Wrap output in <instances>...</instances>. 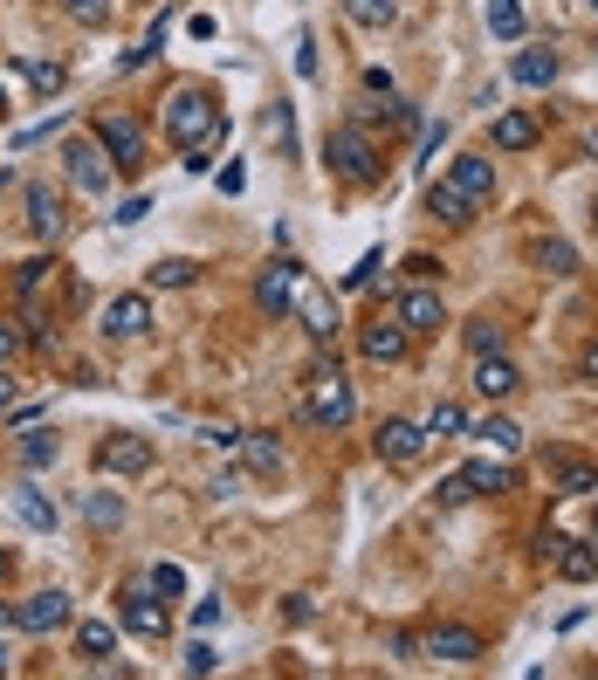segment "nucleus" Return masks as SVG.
<instances>
[{
  "mask_svg": "<svg viewBox=\"0 0 598 680\" xmlns=\"http://www.w3.org/2000/svg\"><path fill=\"white\" fill-rule=\"evenodd\" d=\"M76 653H84L90 667H104L117 653V625L110 619H84V625H76Z\"/></svg>",
  "mask_w": 598,
  "mask_h": 680,
  "instance_id": "28",
  "label": "nucleus"
},
{
  "mask_svg": "<svg viewBox=\"0 0 598 680\" xmlns=\"http://www.w3.org/2000/svg\"><path fill=\"white\" fill-rule=\"evenodd\" d=\"M62 166H69V186L76 193H110V173H117L97 138H62Z\"/></svg>",
  "mask_w": 598,
  "mask_h": 680,
  "instance_id": "7",
  "label": "nucleus"
},
{
  "mask_svg": "<svg viewBox=\"0 0 598 680\" xmlns=\"http://www.w3.org/2000/svg\"><path fill=\"white\" fill-rule=\"evenodd\" d=\"M14 351H21V337H14L8 316H0V365H14Z\"/></svg>",
  "mask_w": 598,
  "mask_h": 680,
  "instance_id": "51",
  "label": "nucleus"
},
{
  "mask_svg": "<svg viewBox=\"0 0 598 680\" xmlns=\"http://www.w3.org/2000/svg\"><path fill=\"white\" fill-rule=\"evenodd\" d=\"M427 660H448V667H468V660H482V632L474 625H433L427 639Z\"/></svg>",
  "mask_w": 598,
  "mask_h": 680,
  "instance_id": "16",
  "label": "nucleus"
},
{
  "mask_svg": "<svg viewBox=\"0 0 598 680\" xmlns=\"http://www.w3.org/2000/svg\"><path fill=\"white\" fill-rule=\"evenodd\" d=\"M0 625H14V605H0Z\"/></svg>",
  "mask_w": 598,
  "mask_h": 680,
  "instance_id": "56",
  "label": "nucleus"
},
{
  "mask_svg": "<svg viewBox=\"0 0 598 680\" xmlns=\"http://www.w3.org/2000/svg\"><path fill=\"white\" fill-rule=\"evenodd\" d=\"M448 186L468 199V207H489V199H496V158L489 151H461L448 166Z\"/></svg>",
  "mask_w": 598,
  "mask_h": 680,
  "instance_id": "10",
  "label": "nucleus"
},
{
  "mask_svg": "<svg viewBox=\"0 0 598 680\" xmlns=\"http://www.w3.org/2000/svg\"><path fill=\"white\" fill-rule=\"evenodd\" d=\"M303 275H310V268H303L296 255L268 262V268L255 275V309H262V316H290V309H296V283H303Z\"/></svg>",
  "mask_w": 598,
  "mask_h": 680,
  "instance_id": "6",
  "label": "nucleus"
},
{
  "mask_svg": "<svg viewBox=\"0 0 598 680\" xmlns=\"http://www.w3.org/2000/svg\"><path fill=\"white\" fill-rule=\"evenodd\" d=\"M56 454H62V433H56V426H42V420L21 426V467H28V474L56 467Z\"/></svg>",
  "mask_w": 598,
  "mask_h": 680,
  "instance_id": "20",
  "label": "nucleus"
},
{
  "mask_svg": "<svg viewBox=\"0 0 598 680\" xmlns=\"http://www.w3.org/2000/svg\"><path fill=\"white\" fill-rule=\"evenodd\" d=\"M14 406V378H8V365H0V413Z\"/></svg>",
  "mask_w": 598,
  "mask_h": 680,
  "instance_id": "54",
  "label": "nucleus"
},
{
  "mask_svg": "<svg viewBox=\"0 0 598 680\" xmlns=\"http://www.w3.org/2000/svg\"><path fill=\"white\" fill-rule=\"evenodd\" d=\"M84 515H90V530H117V523H125V495H117V489H90Z\"/></svg>",
  "mask_w": 598,
  "mask_h": 680,
  "instance_id": "31",
  "label": "nucleus"
},
{
  "mask_svg": "<svg viewBox=\"0 0 598 680\" xmlns=\"http://www.w3.org/2000/svg\"><path fill=\"white\" fill-rule=\"evenodd\" d=\"M461 474H468V495H509V489H516V467H509L502 454H489V461H468Z\"/></svg>",
  "mask_w": 598,
  "mask_h": 680,
  "instance_id": "21",
  "label": "nucleus"
},
{
  "mask_svg": "<svg viewBox=\"0 0 598 680\" xmlns=\"http://www.w3.org/2000/svg\"><path fill=\"white\" fill-rule=\"evenodd\" d=\"M0 110H8V83H0Z\"/></svg>",
  "mask_w": 598,
  "mask_h": 680,
  "instance_id": "58",
  "label": "nucleus"
},
{
  "mask_svg": "<svg viewBox=\"0 0 598 680\" xmlns=\"http://www.w3.org/2000/svg\"><path fill=\"white\" fill-rule=\"evenodd\" d=\"M145 214H151V199H145V193H131V199H117V214H110V220H117V227H138Z\"/></svg>",
  "mask_w": 598,
  "mask_h": 680,
  "instance_id": "43",
  "label": "nucleus"
},
{
  "mask_svg": "<svg viewBox=\"0 0 598 680\" xmlns=\"http://www.w3.org/2000/svg\"><path fill=\"white\" fill-rule=\"evenodd\" d=\"M290 316H303V331H310L316 344H331V337L344 331V324H337V303H331L324 289H316L310 275H303V283H296V309H290Z\"/></svg>",
  "mask_w": 598,
  "mask_h": 680,
  "instance_id": "14",
  "label": "nucleus"
},
{
  "mask_svg": "<svg viewBox=\"0 0 598 680\" xmlns=\"http://www.w3.org/2000/svg\"><path fill=\"white\" fill-rule=\"evenodd\" d=\"M296 76H316V35L310 28L296 35Z\"/></svg>",
  "mask_w": 598,
  "mask_h": 680,
  "instance_id": "47",
  "label": "nucleus"
},
{
  "mask_svg": "<svg viewBox=\"0 0 598 680\" xmlns=\"http://www.w3.org/2000/svg\"><path fill=\"white\" fill-rule=\"evenodd\" d=\"M145 584H151V591H158V598H166V605H173V598L186 591V571H179V564H151V571H145Z\"/></svg>",
  "mask_w": 598,
  "mask_h": 680,
  "instance_id": "39",
  "label": "nucleus"
},
{
  "mask_svg": "<svg viewBox=\"0 0 598 680\" xmlns=\"http://www.w3.org/2000/svg\"><path fill=\"white\" fill-rule=\"evenodd\" d=\"M303 420L324 426V433H344V426L357 420V392H351V378H344L337 365H316V372L303 378Z\"/></svg>",
  "mask_w": 598,
  "mask_h": 680,
  "instance_id": "2",
  "label": "nucleus"
},
{
  "mask_svg": "<svg viewBox=\"0 0 598 680\" xmlns=\"http://www.w3.org/2000/svg\"><path fill=\"white\" fill-rule=\"evenodd\" d=\"M97 474H110V482H138V474H151V440L145 433H104L97 440Z\"/></svg>",
  "mask_w": 598,
  "mask_h": 680,
  "instance_id": "5",
  "label": "nucleus"
},
{
  "mask_svg": "<svg viewBox=\"0 0 598 680\" xmlns=\"http://www.w3.org/2000/svg\"><path fill=\"white\" fill-rule=\"evenodd\" d=\"M117 625L138 632V639H166V605H158L151 584H125L117 591Z\"/></svg>",
  "mask_w": 598,
  "mask_h": 680,
  "instance_id": "8",
  "label": "nucleus"
},
{
  "mask_svg": "<svg viewBox=\"0 0 598 680\" xmlns=\"http://www.w3.org/2000/svg\"><path fill=\"white\" fill-rule=\"evenodd\" d=\"M550 564H557V578H571V584H591L598 578V543H557V556H550Z\"/></svg>",
  "mask_w": 598,
  "mask_h": 680,
  "instance_id": "23",
  "label": "nucleus"
},
{
  "mask_svg": "<svg viewBox=\"0 0 598 680\" xmlns=\"http://www.w3.org/2000/svg\"><path fill=\"white\" fill-rule=\"evenodd\" d=\"M591 14H598V0H591Z\"/></svg>",
  "mask_w": 598,
  "mask_h": 680,
  "instance_id": "60",
  "label": "nucleus"
},
{
  "mask_svg": "<svg viewBox=\"0 0 598 680\" xmlns=\"http://www.w3.org/2000/svg\"><path fill=\"white\" fill-rule=\"evenodd\" d=\"M461 337H468V351H474V357H489V351H502V344H509V324H496V316H474V324H461Z\"/></svg>",
  "mask_w": 598,
  "mask_h": 680,
  "instance_id": "33",
  "label": "nucleus"
},
{
  "mask_svg": "<svg viewBox=\"0 0 598 680\" xmlns=\"http://www.w3.org/2000/svg\"><path fill=\"white\" fill-rule=\"evenodd\" d=\"M433 495H441L448 509H454V502H468V474H448V482H441V489H433Z\"/></svg>",
  "mask_w": 598,
  "mask_h": 680,
  "instance_id": "50",
  "label": "nucleus"
},
{
  "mask_svg": "<svg viewBox=\"0 0 598 680\" xmlns=\"http://www.w3.org/2000/svg\"><path fill=\"white\" fill-rule=\"evenodd\" d=\"M406 275H413V283H433V275H441V262H433V255H406Z\"/></svg>",
  "mask_w": 598,
  "mask_h": 680,
  "instance_id": "49",
  "label": "nucleus"
},
{
  "mask_svg": "<svg viewBox=\"0 0 598 680\" xmlns=\"http://www.w3.org/2000/svg\"><path fill=\"white\" fill-rule=\"evenodd\" d=\"M214 619H220V598H199V605H193V625H199V632H207Z\"/></svg>",
  "mask_w": 598,
  "mask_h": 680,
  "instance_id": "52",
  "label": "nucleus"
},
{
  "mask_svg": "<svg viewBox=\"0 0 598 680\" xmlns=\"http://www.w3.org/2000/svg\"><path fill=\"white\" fill-rule=\"evenodd\" d=\"M62 14L84 21V28H104V21L117 14V0H62Z\"/></svg>",
  "mask_w": 598,
  "mask_h": 680,
  "instance_id": "36",
  "label": "nucleus"
},
{
  "mask_svg": "<svg viewBox=\"0 0 598 680\" xmlns=\"http://www.w3.org/2000/svg\"><path fill=\"white\" fill-rule=\"evenodd\" d=\"M234 454H242V467L255 474V482L283 474V440H275V433H248V426H242V447H234Z\"/></svg>",
  "mask_w": 598,
  "mask_h": 680,
  "instance_id": "18",
  "label": "nucleus"
},
{
  "mask_svg": "<svg viewBox=\"0 0 598 680\" xmlns=\"http://www.w3.org/2000/svg\"><path fill=\"white\" fill-rule=\"evenodd\" d=\"M427 214H433V220H448V227H468L482 207H468V199H461L448 179H433V186H427Z\"/></svg>",
  "mask_w": 598,
  "mask_h": 680,
  "instance_id": "25",
  "label": "nucleus"
},
{
  "mask_svg": "<svg viewBox=\"0 0 598 680\" xmlns=\"http://www.w3.org/2000/svg\"><path fill=\"white\" fill-rule=\"evenodd\" d=\"M530 255H537L543 275H578V248H571V242H537Z\"/></svg>",
  "mask_w": 598,
  "mask_h": 680,
  "instance_id": "35",
  "label": "nucleus"
},
{
  "mask_svg": "<svg viewBox=\"0 0 598 680\" xmlns=\"http://www.w3.org/2000/svg\"><path fill=\"white\" fill-rule=\"evenodd\" d=\"M110 344H138L145 331H151V296H117L110 309H104V324H97Z\"/></svg>",
  "mask_w": 598,
  "mask_h": 680,
  "instance_id": "15",
  "label": "nucleus"
},
{
  "mask_svg": "<svg viewBox=\"0 0 598 680\" xmlns=\"http://www.w3.org/2000/svg\"><path fill=\"white\" fill-rule=\"evenodd\" d=\"M468 433V413L454 406V398H441V406L427 413V440H461Z\"/></svg>",
  "mask_w": 598,
  "mask_h": 680,
  "instance_id": "34",
  "label": "nucleus"
},
{
  "mask_svg": "<svg viewBox=\"0 0 598 680\" xmlns=\"http://www.w3.org/2000/svg\"><path fill=\"white\" fill-rule=\"evenodd\" d=\"M344 14H351L357 28H372V35H385V28L399 21V0H344Z\"/></svg>",
  "mask_w": 598,
  "mask_h": 680,
  "instance_id": "32",
  "label": "nucleus"
},
{
  "mask_svg": "<svg viewBox=\"0 0 598 680\" xmlns=\"http://www.w3.org/2000/svg\"><path fill=\"white\" fill-rule=\"evenodd\" d=\"M357 351H365L372 365H399V357H406V331H399V316H392V324H385V316H379V324H365Z\"/></svg>",
  "mask_w": 598,
  "mask_h": 680,
  "instance_id": "19",
  "label": "nucleus"
},
{
  "mask_svg": "<svg viewBox=\"0 0 598 680\" xmlns=\"http://www.w3.org/2000/svg\"><path fill=\"white\" fill-rule=\"evenodd\" d=\"M585 378H591V385H598V337H591V344H585Z\"/></svg>",
  "mask_w": 598,
  "mask_h": 680,
  "instance_id": "55",
  "label": "nucleus"
},
{
  "mask_svg": "<svg viewBox=\"0 0 598 680\" xmlns=\"http://www.w3.org/2000/svg\"><path fill=\"white\" fill-rule=\"evenodd\" d=\"M220 131H227V110H220V97L214 90H199V83H179L173 97H166V138L179 145V151H193V166H207V145H220Z\"/></svg>",
  "mask_w": 598,
  "mask_h": 680,
  "instance_id": "1",
  "label": "nucleus"
},
{
  "mask_svg": "<svg viewBox=\"0 0 598 680\" xmlns=\"http://www.w3.org/2000/svg\"><path fill=\"white\" fill-rule=\"evenodd\" d=\"M324 166H331L344 186H379V179H385V158H379V145H372L365 125H337V131L324 138Z\"/></svg>",
  "mask_w": 598,
  "mask_h": 680,
  "instance_id": "3",
  "label": "nucleus"
},
{
  "mask_svg": "<svg viewBox=\"0 0 598 680\" xmlns=\"http://www.w3.org/2000/svg\"><path fill=\"white\" fill-rule=\"evenodd\" d=\"M489 28L502 42H516V35H523V8H516V0H489Z\"/></svg>",
  "mask_w": 598,
  "mask_h": 680,
  "instance_id": "38",
  "label": "nucleus"
},
{
  "mask_svg": "<svg viewBox=\"0 0 598 680\" xmlns=\"http://www.w3.org/2000/svg\"><path fill=\"white\" fill-rule=\"evenodd\" d=\"M28 83L42 90V97H49V90H62V62H28Z\"/></svg>",
  "mask_w": 598,
  "mask_h": 680,
  "instance_id": "42",
  "label": "nucleus"
},
{
  "mask_svg": "<svg viewBox=\"0 0 598 680\" xmlns=\"http://www.w3.org/2000/svg\"><path fill=\"white\" fill-rule=\"evenodd\" d=\"M543 474H550L557 495H591V489H598V467H591L578 447H543Z\"/></svg>",
  "mask_w": 598,
  "mask_h": 680,
  "instance_id": "12",
  "label": "nucleus"
},
{
  "mask_svg": "<svg viewBox=\"0 0 598 680\" xmlns=\"http://www.w3.org/2000/svg\"><path fill=\"white\" fill-rule=\"evenodd\" d=\"M372 447H379L385 467H413V461L427 454V426H420V420H385V426L372 433Z\"/></svg>",
  "mask_w": 598,
  "mask_h": 680,
  "instance_id": "11",
  "label": "nucleus"
},
{
  "mask_svg": "<svg viewBox=\"0 0 598 680\" xmlns=\"http://www.w3.org/2000/svg\"><path fill=\"white\" fill-rule=\"evenodd\" d=\"M49 275H56V262H21V275H14V289H21V303H35L49 289Z\"/></svg>",
  "mask_w": 598,
  "mask_h": 680,
  "instance_id": "37",
  "label": "nucleus"
},
{
  "mask_svg": "<svg viewBox=\"0 0 598 680\" xmlns=\"http://www.w3.org/2000/svg\"><path fill=\"white\" fill-rule=\"evenodd\" d=\"M90 138L104 145V158H110L117 173H138V166H145V125H138V117H125V110L110 117V110H104Z\"/></svg>",
  "mask_w": 598,
  "mask_h": 680,
  "instance_id": "4",
  "label": "nucleus"
},
{
  "mask_svg": "<svg viewBox=\"0 0 598 680\" xmlns=\"http://www.w3.org/2000/svg\"><path fill=\"white\" fill-rule=\"evenodd\" d=\"M14 625H21V632H35V639L62 632V625H69V591H62V584H56V591H28L21 605H14Z\"/></svg>",
  "mask_w": 598,
  "mask_h": 680,
  "instance_id": "9",
  "label": "nucleus"
},
{
  "mask_svg": "<svg viewBox=\"0 0 598 680\" xmlns=\"http://www.w3.org/2000/svg\"><path fill=\"white\" fill-rule=\"evenodd\" d=\"M199 440H207V447H220V454H234V447H242V426H227V420H207V426H199Z\"/></svg>",
  "mask_w": 598,
  "mask_h": 680,
  "instance_id": "40",
  "label": "nucleus"
},
{
  "mask_svg": "<svg viewBox=\"0 0 598 680\" xmlns=\"http://www.w3.org/2000/svg\"><path fill=\"white\" fill-rule=\"evenodd\" d=\"M220 667V653L207 647V639H193V647H186V673H214Z\"/></svg>",
  "mask_w": 598,
  "mask_h": 680,
  "instance_id": "44",
  "label": "nucleus"
},
{
  "mask_svg": "<svg viewBox=\"0 0 598 680\" xmlns=\"http://www.w3.org/2000/svg\"><path fill=\"white\" fill-rule=\"evenodd\" d=\"M62 193L56 186H42V179H28V234H35V242H56V234H62Z\"/></svg>",
  "mask_w": 598,
  "mask_h": 680,
  "instance_id": "17",
  "label": "nucleus"
},
{
  "mask_svg": "<svg viewBox=\"0 0 598 680\" xmlns=\"http://www.w3.org/2000/svg\"><path fill=\"white\" fill-rule=\"evenodd\" d=\"M0 673H8V653H0Z\"/></svg>",
  "mask_w": 598,
  "mask_h": 680,
  "instance_id": "59",
  "label": "nucleus"
},
{
  "mask_svg": "<svg viewBox=\"0 0 598 680\" xmlns=\"http://www.w3.org/2000/svg\"><path fill=\"white\" fill-rule=\"evenodd\" d=\"M158 49H166V21H151V35H145V42H138V49L125 56V69H145V62H151Z\"/></svg>",
  "mask_w": 598,
  "mask_h": 680,
  "instance_id": "41",
  "label": "nucleus"
},
{
  "mask_svg": "<svg viewBox=\"0 0 598 680\" xmlns=\"http://www.w3.org/2000/svg\"><path fill=\"white\" fill-rule=\"evenodd\" d=\"M145 283H151V289H193V283H199V262H193V255H158V262L145 268Z\"/></svg>",
  "mask_w": 598,
  "mask_h": 680,
  "instance_id": "26",
  "label": "nucleus"
},
{
  "mask_svg": "<svg viewBox=\"0 0 598 680\" xmlns=\"http://www.w3.org/2000/svg\"><path fill=\"white\" fill-rule=\"evenodd\" d=\"M379 268H385V255H379V248H372V255H365V262H357V268H351V275H344V289H365V283H372V275H379Z\"/></svg>",
  "mask_w": 598,
  "mask_h": 680,
  "instance_id": "45",
  "label": "nucleus"
},
{
  "mask_svg": "<svg viewBox=\"0 0 598 680\" xmlns=\"http://www.w3.org/2000/svg\"><path fill=\"white\" fill-rule=\"evenodd\" d=\"M392 316H399V331H406V337H427V331H441V324H448V303L420 283V289H406V296L392 303Z\"/></svg>",
  "mask_w": 598,
  "mask_h": 680,
  "instance_id": "13",
  "label": "nucleus"
},
{
  "mask_svg": "<svg viewBox=\"0 0 598 680\" xmlns=\"http://www.w3.org/2000/svg\"><path fill=\"white\" fill-rule=\"evenodd\" d=\"M474 433H482V440H489V447H496L502 461H516V454H523V426H516V420H502V413H489V420L474 426Z\"/></svg>",
  "mask_w": 598,
  "mask_h": 680,
  "instance_id": "30",
  "label": "nucleus"
},
{
  "mask_svg": "<svg viewBox=\"0 0 598 680\" xmlns=\"http://www.w3.org/2000/svg\"><path fill=\"white\" fill-rule=\"evenodd\" d=\"M268 138H275V145H283V151H290V138H296V125H290V110H283V104H275V110H268Z\"/></svg>",
  "mask_w": 598,
  "mask_h": 680,
  "instance_id": "46",
  "label": "nucleus"
},
{
  "mask_svg": "<svg viewBox=\"0 0 598 680\" xmlns=\"http://www.w3.org/2000/svg\"><path fill=\"white\" fill-rule=\"evenodd\" d=\"M441 145H448V125H420V158H441Z\"/></svg>",
  "mask_w": 598,
  "mask_h": 680,
  "instance_id": "48",
  "label": "nucleus"
},
{
  "mask_svg": "<svg viewBox=\"0 0 598 680\" xmlns=\"http://www.w3.org/2000/svg\"><path fill=\"white\" fill-rule=\"evenodd\" d=\"M14 515H21L35 536H56V502L42 489H14Z\"/></svg>",
  "mask_w": 598,
  "mask_h": 680,
  "instance_id": "29",
  "label": "nucleus"
},
{
  "mask_svg": "<svg viewBox=\"0 0 598 680\" xmlns=\"http://www.w3.org/2000/svg\"><path fill=\"white\" fill-rule=\"evenodd\" d=\"M365 90H372V97H385V104H392V76H385V69H365Z\"/></svg>",
  "mask_w": 598,
  "mask_h": 680,
  "instance_id": "53",
  "label": "nucleus"
},
{
  "mask_svg": "<svg viewBox=\"0 0 598 680\" xmlns=\"http://www.w3.org/2000/svg\"><path fill=\"white\" fill-rule=\"evenodd\" d=\"M474 385H482L489 398H509L516 385H523V372H516L502 351H489V357H474Z\"/></svg>",
  "mask_w": 598,
  "mask_h": 680,
  "instance_id": "24",
  "label": "nucleus"
},
{
  "mask_svg": "<svg viewBox=\"0 0 598 680\" xmlns=\"http://www.w3.org/2000/svg\"><path fill=\"white\" fill-rule=\"evenodd\" d=\"M543 131H537V117L530 110H502L496 117V151H530Z\"/></svg>",
  "mask_w": 598,
  "mask_h": 680,
  "instance_id": "27",
  "label": "nucleus"
},
{
  "mask_svg": "<svg viewBox=\"0 0 598 680\" xmlns=\"http://www.w3.org/2000/svg\"><path fill=\"white\" fill-rule=\"evenodd\" d=\"M0 578H8V550H0Z\"/></svg>",
  "mask_w": 598,
  "mask_h": 680,
  "instance_id": "57",
  "label": "nucleus"
},
{
  "mask_svg": "<svg viewBox=\"0 0 598 680\" xmlns=\"http://www.w3.org/2000/svg\"><path fill=\"white\" fill-rule=\"evenodd\" d=\"M557 76H565L557 49H523V56H516V83H523V90H550Z\"/></svg>",
  "mask_w": 598,
  "mask_h": 680,
  "instance_id": "22",
  "label": "nucleus"
}]
</instances>
